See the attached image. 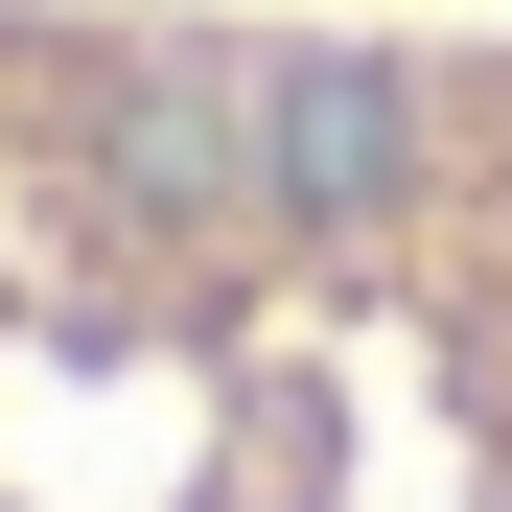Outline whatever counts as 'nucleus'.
<instances>
[{
  "label": "nucleus",
  "mask_w": 512,
  "mask_h": 512,
  "mask_svg": "<svg viewBox=\"0 0 512 512\" xmlns=\"http://www.w3.org/2000/svg\"><path fill=\"white\" fill-rule=\"evenodd\" d=\"M0 512H512V24L0 0Z\"/></svg>",
  "instance_id": "obj_1"
}]
</instances>
